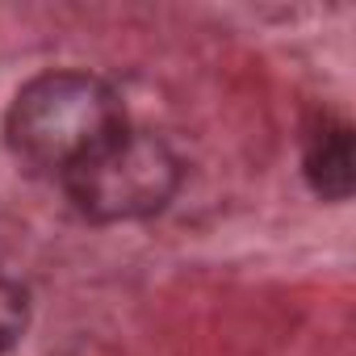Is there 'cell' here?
Returning a JSON list of instances; mask_svg holds the SVG:
<instances>
[{"instance_id": "6da1fadb", "label": "cell", "mask_w": 356, "mask_h": 356, "mask_svg": "<svg viewBox=\"0 0 356 356\" xmlns=\"http://www.w3.org/2000/svg\"><path fill=\"white\" fill-rule=\"evenodd\" d=\"M126 126L122 97L92 72L34 76L5 113V143L30 172L63 176L92 147Z\"/></svg>"}, {"instance_id": "7a4b0ae2", "label": "cell", "mask_w": 356, "mask_h": 356, "mask_svg": "<svg viewBox=\"0 0 356 356\" xmlns=\"http://www.w3.org/2000/svg\"><path fill=\"white\" fill-rule=\"evenodd\" d=\"M63 193L92 222H134L159 214L181 189V159L151 134L122 126L63 176Z\"/></svg>"}, {"instance_id": "3957f363", "label": "cell", "mask_w": 356, "mask_h": 356, "mask_svg": "<svg viewBox=\"0 0 356 356\" xmlns=\"http://www.w3.org/2000/svg\"><path fill=\"white\" fill-rule=\"evenodd\" d=\"M302 172L306 185L323 197V202H348L352 197V126L323 118L310 134H306V155H302Z\"/></svg>"}, {"instance_id": "277c9868", "label": "cell", "mask_w": 356, "mask_h": 356, "mask_svg": "<svg viewBox=\"0 0 356 356\" xmlns=\"http://www.w3.org/2000/svg\"><path fill=\"white\" fill-rule=\"evenodd\" d=\"M30 327V293L22 281L0 273V356L13 352Z\"/></svg>"}]
</instances>
